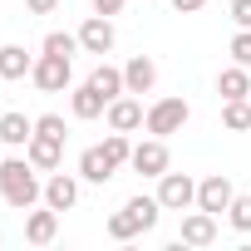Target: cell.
<instances>
[{"instance_id":"6da1fadb","label":"cell","mask_w":251,"mask_h":251,"mask_svg":"<svg viewBox=\"0 0 251 251\" xmlns=\"http://www.w3.org/2000/svg\"><path fill=\"white\" fill-rule=\"evenodd\" d=\"M40 168L30 158H0V197L15 212H30L35 202H45V182L35 177Z\"/></svg>"},{"instance_id":"7a4b0ae2","label":"cell","mask_w":251,"mask_h":251,"mask_svg":"<svg viewBox=\"0 0 251 251\" xmlns=\"http://www.w3.org/2000/svg\"><path fill=\"white\" fill-rule=\"evenodd\" d=\"M187 118H192L187 99L168 94V99H158V103L148 108V118H143V128H148L153 138H173V133H182V128H187Z\"/></svg>"},{"instance_id":"3957f363","label":"cell","mask_w":251,"mask_h":251,"mask_svg":"<svg viewBox=\"0 0 251 251\" xmlns=\"http://www.w3.org/2000/svg\"><path fill=\"white\" fill-rule=\"evenodd\" d=\"M30 79H35V89H40V94H64V89H69V79H74V59L40 54V59H35V69H30Z\"/></svg>"},{"instance_id":"277c9868","label":"cell","mask_w":251,"mask_h":251,"mask_svg":"<svg viewBox=\"0 0 251 251\" xmlns=\"http://www.w3.org/2000/svg\"><path fill=\"white\" fill-rule=\"evenodd\" d=\"M158 202H163V212H192L197 207V182L187 173H163L158 177Z\"/></svg>"},{"instance_id":"5b68a950","label":"cell","mask_w":251,"mask_h":251,"mask_svg":"<svg viewBox=\"0 0 251 251\" xmlns=\"http://www.w3.org/2000/svg\"><path fill=\"white\" fill-rule=\"evenodd\" d=\"M128 168H133L138 177H163V173L173 168V158H168V138H148V143H138L133 158H128Z\"/></svg>"},{"instance_id":"8992f818","label":"cell","mask_w":251,"mask_h":251,"mask_svg":"<svg viewBox=\"0 0 251 251\" xmlns=\"http://www.w3.org/2000/svg\"><path fill=\"white\" fill-rule=\"evenodd\" d=\"M231 197H236V187H231L226 173H207V177L197 182V207L212 212V217H222V212L231 207Z\"/></svg>"},{"instance_id":"52a82bcc","label":"cell","mask_w":251,"mask_h":251,"mask_svg":"<svg viewBox=\"0 0 251 251\" xmlns=\"http://www.w3.org/2000/svg\"><path fill=\"white\" fill-rule=\"evenodd\" d=\"M103 118H108V128H118V133H133V128H143L148 108L138 103V94H118V99L103 108Z\"/></svg>"},{"instance_id":"ba28073f","label":"cell","mask_w":251,"mask_h":251,"mask_svg":"<svg viewBox=\"0 0 251 251\" xmlns=\"http://www.w3.org/2000/svg\"><path fill=\"white\" fill-rule=\"evenodd\" d=\"M217 241V217L212 212H182V226H177V246H212Z\"/></svg>"},{"instance_id":"9c48e42d","label":"cell","mask_w":251,"mask_h":251,"mask_svg":"<svg viewBox=\"0 0 251 251\" xmlns=\"http://www.w3.org/2000/svg\"><path fill=\"white\" fill-rule=\"evenodd\" d=\"M113 40H118V35H113V20H108V15H89V20L79 25V50H84V54H108Z\"/></svg>"},{"instance_id":"30bf717a","label":"cell","mask_w":251,"mask_h":251,"mask_svg":"<svg viewBox=\"0 0 251 251\" xmlns=\"http://www.w3.org/2000/svg\"><path fill=\"white\" fill-rule=\"evenodd\" d=\"M25 158L40 168V173H59V163H64V138H50V133H35L30 143H25Z\"/></svg>"},{"instance_id":"8fae6325","label":"cell","mask_w":251,"mask_h":251,"mask_svg":"<svg viewBox=\"0 0 251 251\" xmlns=\"http://www.w3.org/2000/svg\"><path fill=\"white\" fill-rule=\"evenodd\" d=\"M113 173H118V168H113V158L103 153V143H94V148H84V153H79V177H84V182L103 187Z\"/></svg>"},{"instance_id":"7c38bea8","label":"cell","mask_w":251,"mask_h":251,"mask_svg":"<svg viewBox=\"0 0 251 251\" xmlns=\"http://www.w3.org/2000/svg\"><path fill=\"white\" fill-rule=\"evenodd\" d=\"M74 202H79V177H69V173H50V182H45V207H54V212H74Z\"/></svg>"},{"instance_id":"4fadbf2b","label":"cell","mask_w":251,"mask_h":251,"mask_svg":"<svg viewBox=\"0 0 251 251\" xmlns=\"http://www.w3.org/2000/svg\"><path fill=\"white\" fill-rule=\"evenodd\" d=\"M30 138H35V118L30 113H20V108L0 113V143H5V148H25Z\"/></svg>"},{"instance_id":"5bb4252c","label":"cell","mask_w":251,"mask_h":251,"mask_svg":"<svg viewBox=\"0 0 251 251\" xmlns=\"http://www.w3.org/2000/svg\"><path fill=\"white\" fill-rule=\"evenodd\" d=\"M59 236V212L45 207V212H25V241L30 246H50Z\"/></svg>"},{"instance_id":"9a60e30c","label":"cell","mask_w":251,"mask_h":251,"mask_svg":"<svg viewBox=\"0 0 251 251\" xmlns=\"http://www.w3.org/2000/svg\"><path fill=\"white\" fill-rule=\"evenodd\" d=\"M123 84H128V94H153L158 84V64L148 54H133L128 64H123Z\"/></svg>"},{"instance_id":"2e32d148","label":"cell","mask_w":251,"mask_h":251,"mask_svg":"<svg viewBox=\"0 0 251 251\" xmlns=\"http://www.w3.org/2000/svg\"><path fill=\"white\" fill-rule=\"evenodd\" d=\"M217 94H222V103L226 99H251V69L246 64H226L217 74Z\"/></svg>"},{"instance_id":"e0dca14e","label":"cell","mask_w":251,"mask_h":251,"mask_svg":"<svg viewBox=\"0 0 251 251\" xmlns=\"http://www.w3.org/2000/svg\"><path fill=\"white\" fill-rule=\"evenodd\" d=\"M103 108H108V99H103V94H99L89 79H84V84L69 94V113H74V118H84V123H89V118H99Z\"/></svg>"},{"instance_id":"ac0fdd59","label":"cell","mask_w":251,"mask_h":251,"mask_svg":"<svg viewBox=\"0 0 251 251\" xmlns=\"http://www.w3.org/2000/svg\"><path fill=\"white\" fill-rule=\"evenodd\" d=\"M35 69V59L25 54V45H0V79H25Z\"/></svg>"},{"instance_id":"d6986e66","label":"cell","mask_w":251,"mask_h":251,"mask_svg":"<svg viewBox=\"0 0 251 251\" xmlns=\"http://www.w3.org/2000/svg\"><path fill=\"white\" fill-rule=\"evenodd\" d=\"M89 84H94V89H99L108 103H113L118 94H128V84H123V69H113V64H99V69L89 74Z\"/></svg>"},{"instance_id":"ffe728a7","label":"cell","mask_w":251,"mask_h":251,"mask_svg":"<svg viewBox=\"0 0 251 251\" xmlns=\"http://www.w3.org/2000/svg\"><path fill=\"white\" fill-rule=\"evenodd\" d=\"M123 207H128L138 222H143V231H153L158 226V217H163V202H158V192L148 197V192H138V197H128V202H123Z\"/></svg>"},{"instance_id":"44dd1931","label":"cell","mask_w":251,"mask_h":251,"mask_svg":"<svg viewBox=\"0 0 251 251\" xmlns=\"http://www.w3.org/2000/svg\"><path fill=\"white\" fill-rule=\"evenodd\" d=\"M108 236H113V241H133V236H143V222H138L128 207H118V212L108 217Z\"/></svg>"},{"instance_id":"7402d4cb","label":"cell","mask_w":251,"mask_h":251,"mask_svg":"<svg viewBox=\"0 0 251 251\" xmlns=\"http://www.w3.org/2000/svg\"><path fill=\"white\" fill-rule=\"evenodd\" d=\"M222 123H226L231 133H246L251 128V99H226L222 103Z\"/></svg>"},{"instance_id":"603a6c76","label":"cell","mask_w":251,"mask_h":251,"mask_svg":"<svg viewBox=\"0 0 251 251\" xmlns=\"http://www.w3.org/2000/svg\"><path fill=\"white\" fill-rule=\"evenodd\" d=\"M74 50H79V35H69V30H50V35H45V54L74 59Z\"/></svg>"},{"instance_id":"cb8c5ba5","label":"cell","mask_w":251,"mask_h":251,"mask_svg":"<svg viewBox=\"0 0 251 251\" xmlns=\"http://www.w3.org/2000/svg\"><path fill=\"white\" fill-rule=\"evenodd\" d=\"M103 153L113 158V168H123V163L133 158V143H128V133H118V128H113V133L103 138Z\"/></svg>"},{"instance_id":"d4e9b609","label":"cell","mask_w":251,"mask_h":251,"mask_svg":"<svg viewBox=\"0 0 251 251\" xmlns=\"http://www.w3.org/2000/svg\"><path fill=\"white\" fill-rule=\"evenodd\" d=\"M226 222H231L236 231H251V197H246V192H236V197H231V207H226Z\"/></svg>"},{"instance_id":"484cf974","label":"cell","mask_w":251,"mask_h":251,"mask_svg":"<svg viewBox=\"0 0 251 251\" xmlns=\"http://www.w3.org/2000/svg\"><path fill=\"white\" fill-rule=\"evenodd\" d=\"M231 64H246L251 69V30H236L231 35Z\"/></svg>"},{"instance_id":"4316f807","label":"cell","mask_w":251,"mask_h":251,"mask_svg":"<svg viewBox=\"0 0 251 251\" xmlns=\"http://www.w3.org/2000/svg\"><path fill=\"white\" fill-rule=\"evenodd\" d=\"M35 133H50V138H64L69 128H64V118H59V113H40V118H35Z\"/></svg>"},{"instance_id":"83f0119b","label":"cell","mask_w":251,"mask_h":251,"mask_svg":"<svg viewBox=\"0 0 251 251\" xmlns=\"http://www.w3.org/2000/svg\"><path fill=\"white\" fill-rule=\"evenodd\" d=\"M231 20L236 30H251V0H231Z\"/></svg>"},{"instance_id":"f1b7e54d","label":"cell","mask_w":251,"mask_h":251,"mask_svg":"<svg viewBox=\"0 0 251 251\" xmlns=\"http://www.w3.org/2000/svg\"><path fill=\"white\" fill-rule=\"evenodd\" d=\"M25 10H30V15H54L59 0H25Z\"/></svg>"},{"instance_id":"f546056e","label":"cell","mask_w":251,"mask_h":251,"mask_svg":"<svg viewBox=\"0 0 251 251\" xmlns=\"http://www.w3.org/2000/svg\"><path fill=\"white\" fill-rule=\"evenodd\" d=\"M168 5H173V10H177V15H197V10H202V5H207V0H168Z\"/></svg>"},{"instance_id":"4dcf8cb0","label":"cell","mask_w":251,"mask_h":251,"mask_svg":"<svg viewBox=\"0 0 251 251\" xmlns=\"http://www.w3.org/2000/svg\"><path fill=\"white\" fill-rule=\"evenodd\" d=\"M118 10H123V0H94V15H108V20H113Z\"/></svg>"},{"instance_id":"1f68e13d","label":"cell","mask_w":251,"mask_h":251,"mask_svg":"<svg viewBox=\"0 0 251 251\" xmlns=\"http://www.w3.org/2000/svg\"><path fill=\"white\" fill-rule=\"evenodd\" d=\"M0 148H5V143H0Z\"/></svg>"}]
</instances>
